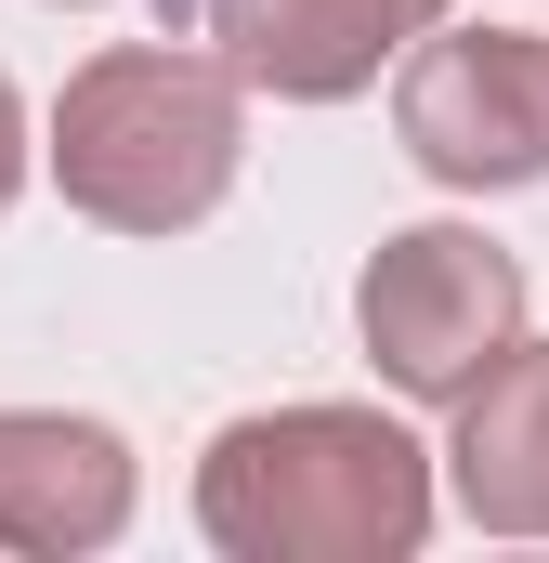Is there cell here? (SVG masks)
Instances as JSON below:
<instances>
[{"label":"cell","instance_id":"obj_1","mask_svg":"<svg viewBox=\"0 0 549 563\" xmlns=\"http://www.w3.org/2000/svg\"><path fill=\"white\" fill-rule=\"evenodd\" d=\"M197 525L236 563H406L432 538V459L380 407H274L197 459Z\"/></svg>","mask_w":549,"mask_h":563},{"label":"cell","instance_id":"obj_9","mask_svg":"<svg viewBox=\"0 0 549 563\" xmlns=\"http://www.w3.org/2000/svg\"><path fill=\"white\" fill-rule=\"evenodd\" d=\"M157 13H170V26H183V0H157Z\"/></svg>","mask_w":549,"mask_h":563},{"label":"cell","instance_id":"obj_6","mask_svg":"<svg viewBox=\"0 0 549 563\" xmlns=\"http://www.w3.org/2000/svg\"><path fill=\"white\" fill-rule=\"evenodd\" d=\"M132 525V445L105 420H53V407H0V551L66 563L105 551Z\"/></svg>","mask_w":549,"mask_h":563},{"label":"cell","instance_id":"obj_4","mask_svg":"<svg viewBox=\"0 0 549 563\" xmlns=\"http://www.w3.org/2000/svg\"><path fill=\"white\" fill-rule=\"evenodd\" d=\"M393 132L432 184L458 197H497V184H537L549 170V40L537 26H458V40H418L406 92H393Z\"/></svg>","mask_w":549,"mask_h":563},{"label":"cell","instance_id":"obj_3","mask_svg":"<svg viewBox=\"0 0 549 563\" xmlns=\"http://www.w3.org/2000/svg\"><path fill=\"white\" fill-rule=\"evenodd\" d=\"M354 328L380 354V380L418 407H458L511 341H524V263L471 223H406L380 236V263L354 288Z\"/></svg>","mask_w":549,"mask_h":563},{"label":"cell","instance_id":"obj_2","mask_svg":"<svg viewBox=\"0 0 549 563\" xmlns=\"http://www.w3.org/2000/svg\"><path fill=\"white\" fill-rule=\"evenodd\" d=\"M236 157H249V79L223 53H183V40H132V53H92L53 106V184L66 210L119 223V236H183L236 197Z\"/></svg>","mask_w":549,"mask_h":563},{"label":"cell","instance_id":"obj_8","mask_svg":"<svg viewBox=\"0 0 549 563\" xmlns=\"http://www.w3.org/2000/svg\"><path fill=\"white\" fill-rule=\"evenodd\" d=\"M13 184H26V106H13V79H0V210H13Z\"/></svg>","mask_w":549,"mask_h":563},{"label":"cell","instance_id":"obj_7","mask_svg":"<svg viewBox=\"0 0 549 563\" xmlns=\"http://www.w3.org/2000/svg\"><path fill=\"white\" fill-rule=\"evenodd\" d=\"M458 511L497 538H549V341H511L458 394Z\"/></svg>","mask_w":549,"mask_h":563},{"label":"cell","instance_id":"obj_5","mask_svg":"<svg viewBox=\"0 0 549 563\" xmlns=\"http://www.w3.org/2000/svg\"><path fill=\"white\" fill-rule=\"evenodd\" d=\"M183 26L274 106H340L445 26V0H183Z\"/></svg>","mask_w":549,"mask_h":563}]
</instances>
